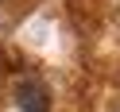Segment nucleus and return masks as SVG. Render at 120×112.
Instances as JSON below:
<instances>
[{
	"instance_id": "1",
	"label": "nucleus",
	"mask_w": 120,
	"mask_h": 112,
	"mask_svg": "<svg viewBox=\"0 0 120 112\" xmlns=\"http://www.w3.org/2000/svg\"><path fill=\"white\" fill-rule=\"evenodd\" d=\"M19 108L23 112H47L50 108L47 89H43L39 81H23V85H19Z\"/></svg>"
}]
</instances>
